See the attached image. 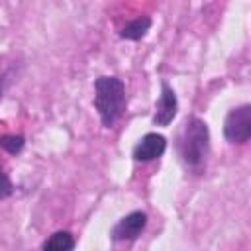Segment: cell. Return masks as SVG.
<instances>
[{"instance_id":"6da1fadb","label":"cell","mask_w":251,"mask_h":251,"mask_svg":"<svg viewBox=\"0 0 251 251\" xmlns=\"http://www.w3.org/2000/svg\"><path fill=\"white\" fill-rule=\"evenodd\" d=\"M210 151V131L204 120L190 118L186 120L178 135V155L182 163L190 169H200L206 163Z\"/></svg>"},{"instance_id":"7a4b0ae2","label":"cell","mask_w":251,"mask_h":251,"mask_svg":"<svg viewBox=\"0 0 251 251\" xmlns=\"http://www.w3.org/2000/svg\"><path fill=\"white\" fill-rule=\"evenodd\" d=\"M94 108L104 127H112L126 108V86L116 76H100L94 82Z\"/></svg>"},{"instance_id":"3957f363","label":"cell","mask_w":251,"mask_h":251,"mask_svg":"<svg viewBox=\"0 0 251 251\" xmlns=\"http://www.w3.org/2000/svg\"><path fill=\"white\" fill-rule=\"evenodd\" d=\"M224 137L229 143H245L251 137V106L243 104L233 110L224 120Z\"/></svg>"},{"instance_id":"277c9868","label":"cell","mask_w":251,"mask_h":251,"mask_svg":"<svg viewBox=\"0 0 251 251\" xmlns=\"http://www.w3.org/2000/svg\"><path fill=\"white\" fill-rule=\"evenodd\" d=\"M147 224V216L143 212H131L124 216L110 231L114 241H126V239H135Z\"/></svg>"},{"instance_id":"5b68a950","label":"cell","mask_w":251,"mask_h":251,"mask_svg":"<svg viewBox=\"0 0 251 251\" xmlns=\"http://www.w3.org/2000/svg\"><path fill=\"white\" fill-rule=\"evenodd\" d=\"M165 149H167V139L161 133H145L133 147V159L147 163L159 159L165 153Z\"/></svg>"},{"instance_id":"8992f818","label":"cell","mask_w":251,"mask_h":251,"mask_svg":"<svg viewBox=\"0 0 251 251\" xmlns=\"http://www.w3.org/2000/svg\"><path fill=\"white\" fill-rule=\"evenodd\" d=\"M176 110H178L176 94L169 84L163 82L161 84V96H159V102L155 106V116H153L155 126H169L173 122V118L176 116Z\"/></svg>"},{"instance_id":"52a82bcc","label":"cell","mask_w":251,"mask_h":251,"mask_svg":"<svg viewBox=\"0 0 251 251\" xmlns=\"http://www.w3.org/2000/svg\"><path fill=\"white\" fill-rule=\"evenodd\" d=\"M149 27H151V20L149 18H137V20H133V22H129L124 29H122V37L124 39H141L147 31H149Z\"/></svg>"},{"instance_id":"ba28073f","label":"cell","mask_w":251,"mask_h":251,"mask_svg":"<svg viewBox=\"0 0 251 251\" xmlns=\"http://www.w3.org/2000/svg\"><path fill=\"white\" fill-rule=\"evenodd\" d=\"M41 247L43 249H55V251H67V249L75 247V239L69 231H57L49 239H45Z\"/></svg>"},{"instance_id":"9c48e42d","label":"cell","mask_w":251,"mask_h":251,"mask_svg":"<svg viewBox=\"0 0 251 251\" xmlns=\"http://www.w3.org/2000/svg\"><path fill=\"white\" fill-rule=\"evenodd\" d=\"M0 145H2L10 155H16V153H20L22 147H24V137H22V135H6V137L0 139Z\"/></svg>"},{"instance_id":"30bf717a","label":"cell","mask_w":251,"mask_h":251,"mask_svg":"<svg viewBox=\"0 0 251 251\" xmlns=\"http://www.w3.org/2000/svg\"><path fill=\"white\" fill-rule=\"evenodd\" d=\"M12 182H10V178H8V175L4 173V171H0V198H6V196H10L12 194Z\"/></svg>"},{"instance_id":"8fae6325","label":"cell","mask_w":251,"mask_h":251,"mask_svg":"<svg viewBox=\"0 0 251 251\" xmlns=\"http://www.w3.org/2000/svg\"><path fill=\"white\" fill-rule=\"evenodd\" d=\"M0 96H2V84H0Z\"/></svg>"}]
</instances>
